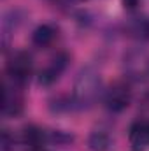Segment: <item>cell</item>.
Masks as SVG:
<instances>
[{
	"instance_id": "obj_1",
	"label": "cell",
	"mask_w": 149,
	"mask_h": 151,
	"mask_svg": "<svg viewBox=\"0 0 149 151\" xmlns=\"http://www.w3.org/2000/svg\"><path fill=\"white\" fill-rule=\"evenodd\" d=\"M100 88H102V83L95 70H90V69L82 70L75 83V104L82 107L91 106L100 95Z\"/></svg>"
},
{
	"instance_id": "obj_2",
	"label": "cell",
	"mask_w": 149,
	"mask_h": 151,
	"mask_svg": "<svg viewBox=\"0 0 149 151\" xmlns=\"http://www.w3.org/2000/svg\"><path fill=\"white\" fill-rule=\"evenodd\" d=\"M32 69H34V63H32V56L28 53H14L7 63V74L11 77V81L14 84H25L28 81V77L32 76Z\"/></svg>"
},
{
	"instance_id": "obj_3",
	"label": "cell",
	"mask_w": 149,
	"mask_h": 151,
	"mask_svg": "<svg viewBox=\"0 0 149 151\" xmlns=\"http://www.w3.org/2000/svg\"><path fill=\"white\" fill-rule=\"evenodd\" d=\"M130 99H132V93H130V90H128V86L125 83H114L112 86L107 88V91L104 95L105 107L111 113L125 111L128 107V104H130Z\"/></svg>"
},
{
	"instance_id": "obj_4",
	"label": "cell",
	"mask_w": 149,
	"mask_h": 151,
	"mask_svg": "<svg viewBox=\"0 0 149 151\" xmlns=\"http://www.w3.org/2000/svg\"><path fill=\"white\" fill-rule=\"evenodd\" d=\"M67 63H69V56H67L65 53L54 55V56L49 60V63L40 70V74H39V84H42V86L53 84V83L62 76V72L65 70Z\"/></svg>"
},
{
	"instance_id": "obj_5",
	"label": "cell",
	"mask_w": 149,
	"mask_h": 151,
	"mask_svg": "<svg viewBox=\"0 0 149 151\" xmlns=\"http://www.w3.org/2000/svg\"><path fill=\"white\" fill-rule=\"evenodd\" d=\"M19 84H4V102H2V114L4 116H18L23 111V95L18 90Z\"/></svg>"
},
{
	"instance_id": "obj_6",
	"label": "cell",
	"mask_w": 149,
	"mask_h": 151,
	"mask_svg": "<svg viewBox=\"0 0 149 151\" xmlns=\"http://www.w3.org/2000/svg\"><path fill=\"white\" fill-rule=\"evenodd\" d=\"M128 141L133 151H144L149 146V123L148 121H135L130 127Z\"/></svg>"
},
{
	"instance_id": "obj_7",
	"label": "cell",
	"mask_w": 149,
	"mask_h": 151,
	"mask_svg": "<svg viewBox=\"0 0 149 151\" xmlns=\"http://www.w3.org/2000/svg\"><path fill=\"white\" fill-rule=\"evenodd\" d=\"M56 37H58V28L54 25L44 23V25H39L37 28L34 30L32 42L37 47H47V46H51L56 40Z\"/></svg>"
},
{
	"instance_id": "obj_8",
	"label": "cell",
	"mask_w": 149,
	"mask_h": 151,
	"mask_svg": "<svg viewBox=\"0 0 149 151\" xmlns=\"http://www.w3.org/2000/svg\"><path fill=\"white\" fill-rule=\"evenodd\" d=\"M91 151H107L111 148V135L105 130H93L90 135Z\"/></svg>"
},
{
	"instance_id": "obj_9",
	"label": "cell",
	"mask_w": 149,
	"mask_h": 151,
	"mask_svg": "<svg viewBox=\"0 0 149 151\" xmlns=\"http://www.w3.org/2000/svg\"><path fill=\"white\" fill-rule=\"evenodd\" d=\"M25 142L32 151H37L44 144V132L39 130L35 127H27L25 128Z\"/></svg>"
},
{
	"instance_id": "obj_10",
	"label": "cell",
	"mask_w": 149,
	"mask_h": 151,
	"mask_svg": "<svg viewBox=\"0 0 149 151\" xmlns=\"http://www.w3.org/2000/svg\"><path fill=\"white\" fill-rule=\"evenodd\" d=\"M14 135L11 134V130H4L2 137H0V151H12L14 150Z\"/></svg>"
},
{
	"instance_id": "obj_11",
	"label": "cell",
	"mask_w": 149,
	"mask_h": 151,
	"mask_svg": "<svg viewBox=\"0 0 149 151\" xmlns=\"http://www.w3.org/2000/svg\"><path fill=\"white\" fill-rule=\"evenodd\" d=\"M135 34L142 39H149V19L148 18H140L135 23Z\"/></svg>"
},
{
	"instance_id": "obj_12",
	"label": "cell",
	"mask_w": 149,
	"mask_h": 151,
	"mask_svg": "<svg viewBox=\"0 0 149 151\" xmlns=\"http://www.w3.org/2000/svg\"><path fill=\"white\" fill-rule=\"evenodd\" d=\"M137 4H139V0H123V5H125L126 9H133Z\"/></svg>"
}]
</instances>
